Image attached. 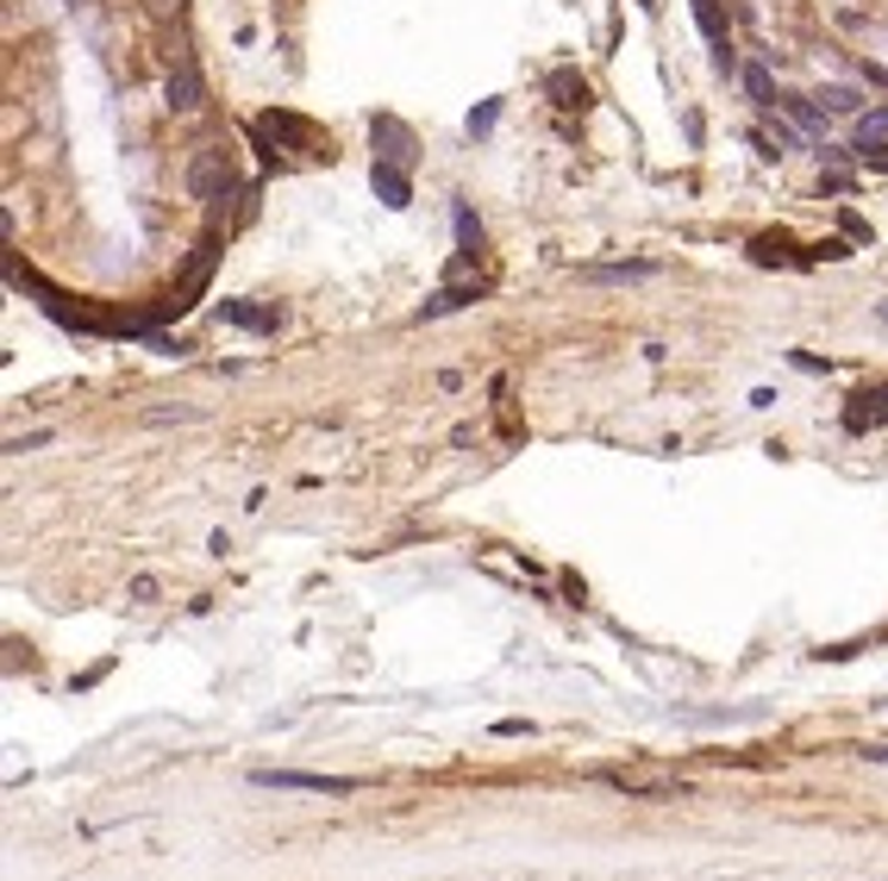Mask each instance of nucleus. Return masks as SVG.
<instances>
[{"label":"nucleus","instance_id":"obj_1","mask_svg":"<svg viewBox=\"0 0 888 881\" xmlns=\"http://www.w3.org/2000/svg\"><path fill=\"white\" fill-rule=\"evenodd\" d=\"M251 144L257 156L270 163V170H289V156H275V151H294V156H326L332 163V138L313 126L307 113H289V107H275V113L251 119Z\"/></svg>","mask_w":888,"mask_h":881},{"label":"nucleus","instance_id":"obj_2","mask_svg":"<svg viewBox=\"0 0 888 881\" xmlns=\"http://www.w3.org/2000/svg\"><path fill=\"white\" fill-rule=\"evenodd\" d=\"M213 263H219V226H213L207 238H201V244H194V257H188V275H182V282L170 287V301H163V307L151 313V326H156V319H175V313H188L194 301H201V287L213 282Z\"/></svg>","mask_w":888,"mask_h":881},{"label":"nucleus","instance_id":"obj_3","mask_svg":"<svg viewBox=\"0 0 888 881\" xmlns=\"http://www.w3.org/2000/svg\"><path fill=\"white\" fill-rule=\"evenodd\" d=\"M232 156L219 151V144H201V151L188 156V194L194 200H207V207H219L226 194H232Z\"/></svg>","mask_w":888,"mask_h":881},{"label":"nucleus","instance_id":"obj_4","mask_svg":"<svg viewBox=\"0 0 888 881\" xmlns=\"http://www.w3.org/2000/svg\"><path fill=\"white\" fill-rule=\"evenodd\" d=\"M369 144H376V163H388V170H413V156H420V138H413V126L394 113H376L369 119Z\"/></svg>","mask_w":888,"mask_h":881},{"label":"nucleus","instance_id":"obj_5","mask_svg":"<svg viewBox=\"0 0 888 881\" xmlns=\"http://www.w3.org/2000/svg\"><path fill=\"white\" fill-rule=\"evenodd\" d=\"M257 787H289V794H357V775H307V769H251Z\"/></svg>","mask_w":888,"mask_h":881},{"label":"nucleus","instance_id":"obj_6","mask_svg":"<svg viewBox=\"0 0 888 881\" xmlns=\"http://www.w3.org/2000/svg\"><path fill=\"white\" fill-rule=\"evenodd\" d=\"M857 156L864 163H876V170H888V100L882 107H869V113H857Z\"/></svg>","mask_w":888,"mask_h":881},{"label":"nucleus","instance_id":"obj_7","mask_svg":"<svg viewBox=\"0 0 888 881\" xmlns=\"http://www.w3.org/2000/svg\"><path fill=\"white\" fill-rule=\"evenodd\" d=\"M163 95H170L175 113H194L201 100H207V81H201V69H194V57H175L170 81H163Z\"/></svg>","mask_w":888,"mask_h":881},{"label":"nucleus","instance_id":"obj_8","mask_svg":"<svg viewBox=\"0 0 888 881\" xmlns=\"http://www.w3.org/2000/svg\"><path fill=\"white\" fill-rule=\"evenodd\" d=\"M600 782L619 787V794H645V801H682L689 794L682 782H645V775H626V769H600Z\"/></svg>","mask_w":888,"mask_h":881},{"label":"nucleus","instance_id":"obj_9","mask_svg":"<svg viewBox=\"0 0 888 881\" xmlns=\"http://www.w3.org/2000/svg\"><path fill=\"white\" fill-rule=\"evenodd\" d=\"M695 20L707 32V44H714L719 76H733V39H726V20H719V0H695Z\"/></svg>","mask_w":888,"mask_h":881},{"label":"nucleus","instance_id":"obj_10","mask_svg":"<svg viewBox=\"0 0 888 881\" xmlns=\"http://www.w3.org/2000/svg\"><path fill=\"white\" fill-rule=\"evenodd\" d=\"M845 425H851V432H869V425H888V382L864 388V394H857V401H851Z\"/></svg>","mask_w":888,"mask_h":881},{"label":"nucleus","instance_id":"obj_11","mask_svg":"<svg viewBox=\"0 0 888 881\" xmlns=\"http://www.w3.org/2000/svg\"><path fill=\"white\" fill-rule=\"evenodd\" d=\"M476 294H483V282H444L438 294H432V301L420 307V319H438V313H457V307H469Z\"/></svg>","mask_w":888,"mask_h":881},{"label":"nucleus","instance_id":"obj_12","mask_svg":"<svg viewBox=\"0 0 888 881\" xmlns=\"http://www.w3.org/2000/svg\"><path fill=\"white\" fill-rule=\"evenodd\" d=\"M369 182H376V194H382V207H413V194H407V170H388V163H376L369 170Z\"/></svg>","mask_w":888,"mask_h":881},{"label":"nucleus","instance_id":"obj_13","mask_svg":"<svg viewBox=\"0 0 888 881\" xmlns=\"http://www.w3.org/2000/svg\"><path fill=\"white\" fill-rule=\"evenodd\" d=\"M226 319L245 331H275L282 326V307H251V301H226Z\"/></svg>","mask_w":888,"mask_h":881},{"label":"nucleus","instance_id":"obj_14","mask_svg":"<svg viewBox=\"0 0 888 881\" xmlns=\"http://www.w3.org/2000/svg\"><path fill=\"white\" fill-rule=\"evenodd\" d=\"M451 219H457V263H476V257H483V226H476V213L457 200V207H451Z\"/></svg>","mask_w":888,"mask_h":881},{"label":"nucleus","instance_id":"obj_15","mask_svg":"<svg viewBox=\"0 0 888 881\" xmlns=\"http://www.w3.org/2000/svg\"><path fill=\"white\" fill-rule=\"evenodd\" d=\"M551 100H557L563 113H582V107H588V81H582L576 69H557V76H551Z\"/></svg>","mask_w":888,"mask_h":881},{"label":"nucleus","instance_id":"obj_16","mask_svg":"<svg viewBox=\"0 0 888 881\" xmlns=\"http://www.w3.org/2000/svg\"><path fill=\"white\" fill-rule=\"evenodd\" d=\"M751 263H808V257H794L782 231H764V238H751Z\"/></svg>","mask_w":888,"mask_h":881},{"label":"nucleus","instance_id":"obj_17","mask_svg":"<svg viewBox=\"0 0 888 881\" xmlns=\"http://www.w3.org/2000/svg\"><path fill=\"white\" fill-rule=\"evenodd\" d=\"M582 275H588V282H645L651 263H588Z\"/></svg>","mask_w":888,"mask_h":881},{"label":"nucleus","instance_id":"obj_18","mask_svg":"<svg viewBox=\"0 0 888 881\" xmlns=\"http://www.w3.org/2000/svg\"><path fill=\"white\" fill-rule=\"evenodd\" d=\"M745 88H751V100H764V107L776 100V88H770V69H764V63H751V69H745Z\"/></svg>","mask_w":888,"mask_h":881},{"label":"nucleus","instance_id":"obj_19","mask_svg":"<svg viewBox=\"0 0 888 881\" xmlns=\"http://www.w3.org/2000/svg\"><path fill=\"white\" fill-rule=\"evenodd\" d=\"M495 113H501V100H488L483 113H469V138H483L488 126H495Z\"/></svg>","mask_w":888,"mask_h":881},{"label":"nucleus","instance_id":"obj_20","mask_svg":"<svg viewBox=\"0 0 888 881\" xmlns=\"http://www.w3.org/2000/svg\"><path fill=\"white\" fill-rule=\"evenodd\" d=\"M820 107H838V113H851V107H857V95H851V88H826V95H820Z\"/></svg>","mask_w":888,"mask_h":881},{"label":"nucleus","instance_id":"obj_21","mask_svg":"<svg viewBox=\"0 0 888 881\" xmlns=\"http://www.w3.org/2000/svg\"><path fill=\"white\" fill-rule=\"evenodd\" d=\"M838 226H845V238H857V244H869V226L857 219V213H838Z\"/></svg>","mask_w":888,"mask_h":881},{"label":"nucleus","instance_id":"obj_22","mask_svg":"<svg viewBox=\"0 0 888 881\" xmlns=\"http://www.w3.org/2000/svg\"><path fill=\"white\" fill-rule=\"evenodd\" d=\"M526 731H532L526 719H501V726H495V738H526Z\"/></svg>","mask_w":888,"mask_h":881},{"label":"nucleus","instance_id":"obj_23","mask_svg":"<svg viewBox=\"0 0 888 881\" xmlns=\"http://www.w3.org/2000/svg\"><path fill=\"white\" fill-rule=\"evenodd\" d=\"M857 757H869V763H888V744H864Z\"/></svg>","mask_w":888,"mask_h":881},{"label":"nucleus","instance_id":"obj_24","mask_svg":"<svg viewBox=\"0 0 888 881\" xmlns=\"http://www.w3.org/2000/svg\"><path fill=\"white\" fill-rule=\"evenodd\" d=\"M882 319H888V301H882Z\"/></svg>","mask_w":888,"mask_h":881}]
</instances>
